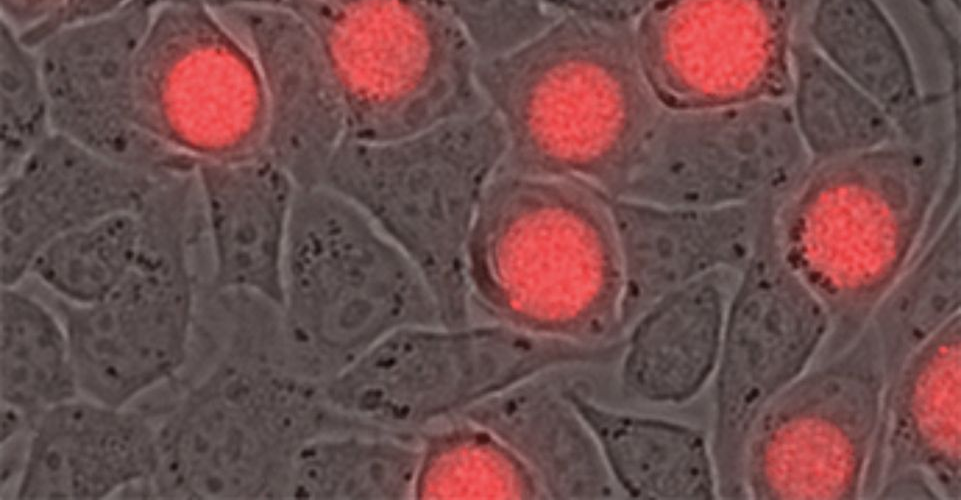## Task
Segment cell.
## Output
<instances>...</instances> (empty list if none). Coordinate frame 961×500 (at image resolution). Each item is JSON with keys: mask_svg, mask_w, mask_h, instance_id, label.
<instances>
[{"mask_svg": "<svg viewBox=\"0 0 961 500\" xmlns=\"http://www.w3.org/2000/svg\"><path fill=\"white\" fill-rule=\"evenodd\" d=\"M322 44L348 137L393 141L488 108L478 59L439 0H288Z\"/></svg>", "mask_w": 961, "mask_h": 500, "instance_id": "8992f818", "label": "cell"}, {"mask_svg": "<svg viewBox=\"0 0 961 500\" xmlns=\"http://www.w3.org/2000/svg\"><path fill=\"white\" fill-rule=\"evenodd\" d=\"M811 0H661L642 19L640 72L666 109L789 98Z\"/></svg>", "mask_w": 961, "mask_h": 500, "instance_id": "8fae6325", "label": "cell"}, {"mask_svg": "<svg viewBox=\"0 0 961 500\" xmlns=\"http://www.w3.org/2000/svg\"><path fill=\"white\" fill-rule=\"evenodd\" d=\"M136 93L140 123L198 162L263 150L267 100L260 71L210 10H156L138 56Z\"/></svg>", "mask_w": 961, "mask_h": 500, "instance_id": "9c48e42d", "label": "cell"}, {"mask_svg": "<svg viewBox=\"0 0 961 500\" xmlns=\"http://www.w3.org/2000/svg\"><path fill=\"white\" fill-rule=\"evenodd\" d=\"M52 131L1 177V287H17L58 236L137 211L157 182Z\"/></svg>", "mask_w": 961, "mask_h": 500, "instance_id": "5bb4252c", "label": "cell"}, {"mask_svg": "<svg viewBox=\"0 0 961 500\" xmlns=\"http://www.w3.org/2000/svg\"><path fill=\"white\" fill-rule=\"evenodd\" d=\"M66 0H1L2 21L19 33L28 31L54 15Z\"/></svg>", "mask_w": 961, "mask_h": 500, "instance_id": "d6a6232c", "label": "cell"}, {"mask_svg": "<svg viewBox=\"0 0 961 500\" xmlns=\"http://www.w3.org/2000/svg\"><path fill=\"white\" fill-rule=\"evenodd\" d=\"M478 61L507 56L547 31L557 20L547 0H439Z\"/></svg>", "mask_w": 961, "mask_h": 500, "instance_id": "f546056e", "label": "cell"}, {"mask_svg": "<svg viewBox=\"0 0 961 500\" xmlns=\"http://www.w3.org/2000/svg\"><path fill=\"white\" fill-rule=\"evenodd\" d=\"M153 10L166 6H194L212 12L250 6H285L288 0H139Z\"/></svg>", "mask_w": 961, "mask_h": 500, "instance_id": "836d02e7", "label": "cell"}, {"mask_svg": "<svg viewBox=\"0 0 961 500\" xmlns=\"http://www.w3.org/2000/svg\"><path fill=\"white\" fill-rule=\"evenodd\" d=\"M157 425L145 498L286 499L293 459L308 441L353 421L323 385L265 342L230 334L221 357Z\"/></svg>", "mask_w": 961, "mask_h": 500, "instance_id": "7a4b0ae2", "label": "cell"}, {"mask_svg": "<svg viewBox=\"0 0 961 500\" xmlns=\"http://www.w3.org/2000/svg\"><path fill=\"white\" fill-rule=\"evenodd\" d=\"M194 240L184 218L145 215L134 263L104 299L87 306L57 299L81 396L130 406L184 369L200 298L191 263Z\"/></svg>", "mask_w": 961, "mask_h": 500, "instance_id": "ba28073f", "label": "cell"}, {"mask_svg": "<svg viewBox=\"0 0 961 500\" xmlns=\"http://www.w3.org/2000/svg\"><path fill=\"white\" fill-rule=\"evenodd\" d=\"M421 460L419 436L372 427L320 435L295 455L286 499H415Z\"/></svg>", "mask_w": 961, "mask_h": 500, "instance_id": "cb8c5ba5", "label": "cell"}, {"mask_svg": "<svg viewBox=\"0 0 961 500\" xmlns=\"http://www.w3.org/2000/svg\"><path fill=\"white\" fill-rule=\"evenodd\" d=\"M52 131L36 51L1 21V177L10 174Z\"/></svg>", "mask_w": 961, "mask_h": 500, "instance_id": "f1b7e54d", "label": "cell"}, {"mask_svg": "<svg viewBox=\"0 0 961 500\" xmlns=\"http://www.w3.org/2000/svg\"><path fill=\"white\" fill-rule=\"evenodd\" d=\"M952 9L960 13V0H943Z\"/></svg>", "mask_w": 961, "mask_h": 500, "instance_id": "e575fe53", "label": "cell"}, {"mask_svg": "<svg viewBox=\"0 0 961 500\" xmlns=\"http://www.w3.org/2000/svg\"><path fill=\"white\" fill-rule=\"evenodd\" d=\"M597 29L565 17L523 48L478 61V85L506 139L499 171L619 195L663 107L639 67L609 64Z\"/></svg>", "mask_w": 961, "mask_h": 500, "instance_id": "3957f363", "label": "cell"}, {"mask_svg": "<svg viewBox=\"0 0 961 500\" xmlns=\"http://www.w3.org/2000/svg\"><path fill=\"white\" fill-rule=\"evenodd\" d=\"M473 310L583 343L624 337L622 272L606 196L570 178L498 171L467 240Z\"/></svg>", "mask_w": 961, "mask_h": 500, "instance_id": "6da1fadb", "label": "cell"}, {"mask_svg": "<svg viewBox=\"0 0 961 500\" xmlns=\"http://www.w3.org/2000/svg\"><path fill=\"white\" fill-rule=\"evenodd\" d=\"M139 242L137 211L112 214L55 238L36 257L30 275L58 300L91 305L126 276Z\"/></svg>", "mask_w": 961, "mask_h": 500, "instance_id": "83f0119b", "label": "cell"}, {"mask_svg": "<svg viewBox=\"0 0 961 500\" xmlns=\"http://www.w3.org/2000/svg\"><path fill=\"white\" fill-rule=\"evenodd\" d=\"M551 374L531 378L459 418L502 442L528 469L543 499L624 498L592 431Z\"/></svg>", "mask_w": 961, "mask_h": 500, "instance_id": "44dd1931", "label": "cell"}, {"mask_svg": "<svg viewBox=\"0 0 961 500\" xmlns=\"http://www.w3.org/2000/svg\"><path fill=\"white\" fill-rule=\"evenodd\" d=\"M154 14L131 0L109 13L60 26L34 46L54 132L79 140L125 122L142 125L136 69Z\"/></svg>", "mask_w": 961, "mask_h": 500, "instance_id": "e0dca14e", "label": "cell"}, {"mask_svg": "<svg viewBox=\"0 0 961 500\" xmlns=\"http://www.w3.org/2000/svg\"><path fill=\"white\" fill-rule=\"evenodd\" d=\"M860 157L829 163L800 193L794 207L783 201L775 220L782 250L792 265L819 258L837 263L883 265L910 256L922 220L912 213L905 187L874 184L861 174Z\"/></svg>", "mask_w": 961, "mask_h": 500, "instance_id": "ac0fdd59", "label": "cell"}, {"mask_svg": "<svg viewBox=\"0 0 961 500\" xmlns=\"http://www.w3.org/2000/svg\"><path fill=\"white\" fill-rule=\"evenodd\" d=\"M196 181L212 259L204 290L246 292L277 307L299 187L264 152L199 161Z\"/></svg>", "mask_w": 961, "mask_h": 500, "instance_id": "2e32d148", "label": "cell"}, {"mask_svg": "<svg viewBox=\"0 0 961 500\" xmlns=\"http://www.w3.org/2000/svg\"><path fill=\"white\" fill-rule=\"evenodd\" d=\"M800 287L779 246L762 240L728 302L714 376L711 445L719 459L743 448L750 422L778 379V320Z\"/></svg>", "mask_w": 961, "mask_h": 500, "instance_id": "d6986e66", "label": "cell"}, {"mask_svg": "<svg viewBox=\"0 0 961 500\" xmlns=\"http://www.w3.org/2000/svg\"><path fill=\"white\" fill-rule=\"evenodd\" d=\"M661 0H547L552 11L593 25L617 26L641 19Z\"/></svg>", "mask_w": 961, "mask_h": 500, "instance_id": "4dcf8cb0", "label": "cell"}, {"mask_svg": "<svg viewBox=\"0 0 961 500\" xmlns=\"http://www.w3.org/2000/svg\"><path fill=\"white\" fill-rule=\"evenodd\" d=\"M739 271L720 269L665 295L626 330L620 379L632 396L682 405L713 381Z\"/></svg>", "mask_w": 961, "mask_h": 500, "instance_id": "ffe728a7", "label": "cell"}, {"mask_svg": "<svg viewBox=\"0 0 961 500\" xmlns=\"http://www.w3.org/2000/svg\"><path fill=\"white\" fill-rule=\"evenodd\" d=\"M1 405L31 422L79 396L66 324L56 309L18 287H1Z\"/></svg>", "mask_w": 961, "mask_h": 500, "instance_id": "484cf974", "label": "cell"}, {"mask_svg": "<svg viewBox=\"0 0 961 500\" xmlns=\"http://www.w3.org/2000/svg\"><path fill=\"white\" fill-rule=\"evenodd\" d=\"M610 344L583 343L500 321L400 328L323 383L342 414L387 432L419 436L434 424L531 378L605 365Z\"/></svg>", "mask_w": 961, "mask_h": 500, "instance_id": "52a82bcc", "label": "cell"}, {"mask_svg": "<svg viewBox=\"0 0 961 500\" xmlns=\"http://www.w3.org/2000/svg\"><path fill=\"white\" fill-rule=\"evenodd\" d=\"M622 272L623 333L655 302L720 269L741 271L770 207L763 197L720 205H670L608 196Z\"/></svg>", "mask_w": 961, "mask_h": 500, "instance_id": "4fadbf2b", "label": "cell"}, {"mask_svg": "<svg viewBox=\"0 0 961 500\" xmlns=\"http://www.w3.org/2000/svg\"><path fill=\"white\" fill-rule=\"evenodd\" d=\"M812 163L789 98L662 108L617 196L688 206L781 199Z\"/></svg>", "mask_w": 961, "mask_h": 500, "instance_id": "30bf717a", "label": "cell"}, {"mask_svg": "<svg viewBox=\"0 0 961 500\" xmlns=\"http://www.w3.org/2000/svg\"><path fill=\"white\" fill-rule=\"evenodd\" d=\"M131 0H66L61 8L42 24L20 33L34 47L60 26L114 11Z\"/></svg>", "mask_w": 961, "mask_h": 500, "instance_id": "1f68e13d", "label": "cell"}, {"mask_svg": "<svg viewBox=\"0 0 961 500\" xmlns=\"http://www.w3.org/2000/svg\"><path fill=\"white\" fill-rule=\"evenodd\" d=\"M506 149L490 109L393 141L347 137L324 184L358 206L412 261L439 323L473 321L465 262L477 208Z\"/></svg>", "mask_w": 961, "mask_h": 500, "instance_id": "5b68a950", "label": "cell"}, {"mask_svg": "<svg viewBox=\"0 0 961 500\" xmlns=\"http://www.w3.org/2000/svg\"><path fill=\"white\" fill-rule=\"evenodd\" d=\"M431 324L435 303L406 254L335 190L299 188L278 315L291 368L324 383L390 333Z\"/></svg>", "mask_w": 961, "mask_h": 500, "instance_id": "277c9868", "label": "cell"}, {"mask_svg": "<svg viewBox=\"0 0 961 500\" xmlns=\"http://www.w3.org/2000/svg\"><path fill=\"white\" fill-rule=\"evenodd\" d=\"M789 103L801 140L816 164L876 152L903 137L891 116L807 40H796L793 46Z\"/></svg>", "mask_w": 961, "mask_h": 500, "instance_id": "d4e9b609", "label": "cell"}, {"mask_svg": "<svg viewBox=\"0 0 961 500\" xmlns=\"http://www.w3.org/2000/svg\"><path fill=\"white\" fill-rule=\"evenodd\" d=\"M415 499H543L523 463L496 437L464 419L419 435Z\"/></svg>", "mask_w": 961, "mask_h": 500, "instance_id": "4316f807", "label": "cell"}, {"mask_svg": "<svg viewBox=\"0 0 961 500\" xmlns=\"http://www.w3.org/2000/svg\"><path fill=\"white\" fill-rule=\"evenodd\" d=\"M245 45L267 100L263 150L299 188L324 184L348 137L344 100L328 56L308 24L286 6L214 12Z\"/></svg>", "mask_w": 961, "mask_h": 500, "instance_id": "7c38bea8", "label": "cell"}, {"mask_svg": "<svg viewBox=\"0 0 961 500\" xmlns=\"http://www.w3.org/2000/svg\"><path fill=\"white\" fill-rule=\"evenodd\" d=\"M807 41L872 98L903 137L924 128L927 97L907 40L880 0H811Z\"/></svg>", "mask_w": 961, "mask_h": 500, "instance_id": "603a6c76", "label": "cell"}, {"mask_svg": "<svg viewBox=\"0 0 961 500\" xmlns=\"http://www.w3.org/2000/svg\"><path fill=\"white\" fill-rule=\"evenodd\" d=\"M157 425L144 412L84 396L38 416L14 488L20 500H100L138 490L156 464Z\"/></svg>", "mask_w": 961, "mask_h": 500, "instance_id": "9a60e30c", "label": "cell"}, {"mask_svg": "<svg viewBox=\"0 0 961 500\" xmlns=\"http://www.w3.org/2000/svg\"><path fill=\"white\" fill-rule=\"evenodd\" d=\"M565 394L592 431L624 498L720 499L711 440L691 424L606 406L577 386Z\"/></svg>", "mask_w": 961, "mask_h": 500, "instance_id": "7402d4cb", "label": "cell"}]
</instances>
